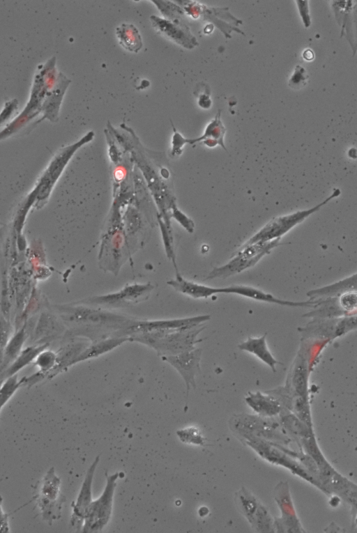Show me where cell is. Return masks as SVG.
Returning <instances> with one entry per match:
<instances>
[{"mask_svg":"<svg viewBox=\"0 0 357 533\" xmlns=\"http://www.w3.org/2000/svg\"><path fill=\"white\" fill-rule=\"evenodd\" d=\"M291 383L296 395L307 398L308 367L303 355H298L290 373Z\"/></svg>","mask_w":357,"mask_h":533,"instance_id":"obj_18","label":"cell"},{"mask_svg":"<svg viewBox=\"0 0 357 533\" xmlns=\"http://www.w3.org/2000/svg\"><path fill=\"white\" fill-rule=\"evenodd\" d=\"M42 347L40 348H29L23 351L22 355L18 357L17 361L8 370V375H12L21 368L24 366L29 362H30L35 356L41 351Z\"/></svg>","mask_w":357,"mask_h":533,"instance_id":"obj_24","label":"cell"},{"mask_svg":"<svg viewBox=\"0 0 357 533\" xmlns=\"http://www.w3.org/2000/svg\"><path fill=\"white\" fill-rule=\"evenodd\" d=\"M236 502H238V506H239L241 511L252 522L257 509V503L255 497L244 490L243 492H239V495H237Z\"/></svg>","mask_w":357,"mask_h":533,"instance_id":"obj_22","label":"cell"},{"mask_svg":"<svg viewBox=\"0 0 357 533\" xmlns=\"http://www.w3.org/2000/svg\"><path fill=\"white\" fill-rule=\"evenodd\" d=\"M245 400L251 408L260 413L274 415L280 410V403L277 400L259 392L251 393Z\"/></svg>","mask_w":357,"mask_h":533,"instance_id":"obj_19","label":"cell"},{"mask_svg":"<svg viewBox=\"0 0 357 533\" xmlns=\"http://www.w3.org/2000/svg\"><path fill=\"white\" fill-rule=\"evenodd\" d=\"M61 311L63 313L62 317L65 320L77 323H100L101 321L106 322L107 320L111 322L112 320H124L121 316L82 307H63L61 308Z\"/></svg>","mask_w":357,"mask_h":533,"instance_id":"obj_15","label":"cell"},{"mask_svg":"<svg viewBox=\"0 0 357 533\" xmlns=\"http://www.w3.org/2000/svg\"><path fill=\"white\" fill-rule=\"evenodd\" d=\"M8 520L6 514L3 511L0 500V532H8Z\"/></svg>","mask_w":357,"mask_h":533,"instance_id":"obj_32","label":"cell"},{"mask_svg":"<svg viewBox=\"0 0 357 533\" xmlns=\"http://www.w3.org/2000/svg\"><path fill=\"white\" fill-rule=\"evenodd\" d=\"M24 341V332L23 331L20 332L17 335H15L12 341L10 342V343L8 345L6 348V356L11 359L15 356V355L18 353L20 350L22 344Z\"/></svg>","mask_w":357,"mask_h":533,"instance_id":"obj_27","label":"cell"},{"mask_svg":"<svg viewBox=\"0 0 357 533\" xmlns=\"http://www.w3.org/2000/svg\"><path fill=\"white\" fill-rule=\"evenodd\" d=\"M61 480L52 468L38 485L35 495L36 502L44 519L52 523L61 516L65 497L61 493Z\"/></svg>","mask_w":357,"mask_h":533,"instance_id":"obj_5","label":"cell"},{"mask_svg":"<svg viewBox=\"0 0 357 533\" xmlns=\"http://www.w3.org/2000/svg\"><path fill=\"white\" fill-rule=\"evenodd\" d=\"M176 434L180 440L184 443L193 444L197 445H205L204 439L201 435L199 429L196 428H188L176 431Z\"/></svg>","mask_w":357,"mask_h":533,"instance_id":"obj_23","label":"cell"},{"mask_svg":"<svg viewBox=\"0 0 357 533\" xmlns=\"http://www.w3.org/2000/svg\"><path fill=\"white\" fill-rule=\"evenodd\" d=\"M8 335V327L6 322L0 317V346H3L6 343Z\"/></svg>","mask_w":357,"mask_h":533,"instance_id":"obj_30","label":"cell"},{"mask_svg":"<svg viewBox=\"0 0 357 533\" xmlns=\"http://www.w3.org/2000/svg\"><path fill=\"white\" fill-rule=\"evenodd\" d=\"M153 2L165 19L171 21H179V18L184 15L182 7L170 1H151Z\"/></svg>","mask_w":357,"mask_h":533,"instance_id":"obj_21","label":"cell"},{"mask_svg":"<svg viewBox=\"0 0 357 533\" xmlns=\"http://www.w3.org/2000/svg\"><path fill=\"white\" fill-rule=\"evenodd\" d=\"M338 302L340 307L348 315H354L351 314V311H356L357 306L356 291H349L341 294L338 297Z\"/></svg>","mask_w":357,"mask_h":533,"instance_id":"obj_25","label":"cell"},{"mask_svg":"<svg viewBox=\"0 0 357 533\" xmlns=\"http://www.w3.org/2000/svg\"><path fill=\"white\" fill-rule=\"evenodd\" d=\"M99 461L100 456H97L89 466L78 496L72 504L73 513L70 523L72 526L77 530L82 529L87 510L92 502L93 479Z\"/></svg>","mask_w":357,"mask_h":533,"instance_id":"obj_11","label":"cell"},{"mask_svg":"<svg viewBox=\"0 0 357 533\" xmlns=\"http://www.w3.org/2000/svg\"><path fill=\"white\" fill-rule=\"evenodd\" d=\"M55 356L53 353L47 352L40 355L38 359V364L43 369H49L52 366L55 362Z\"/></svg>","mask_w":357,"mask_h":533,"instance_id":"obj_29","label":"cell"},{"mask_svg":"<svg viewBox=\"0 0 357 533\" xmlns=\"http://www.w3.org/2000/svg\"><path fill=\"white\" fill-rule=\"evenodd\" d=\"M57 328V324L50 316L42 317L37 328V334L47 335Z\"/></svg>","mask_w":357,"mask_h":533,"instance_id":"obj_28","label":"cell"},{"mask_svg":"<svg viewBox=\"0 0 357 533\" xmlns=\"http://www.w3.org/2000/svg\"><path fill=\"white\" fill-rule=\"evenodd\" d=\"M152 26L165 38L188 49L198 45L196 38L190 29L180 21H171L156 15H151Z\"/></svg>","mask_w":357,"mask_h":533,"instance_id":"obj_7","label":"cell"},{"mask_svg":"<svg viewBox=\"0 0 357 533\" xmlns=\"http://www.w3.org/2000/svg\"><path fill=\"white\" fill-rule=\"evenodd\" d=\"M340 193L341 192L339 189H335L333 193L326 199L310 209L301 211L298 210L291 214L273 218L241 247H245L257 242H266L273 240L281 238L282 235L287 233L295 226L302 222L308 216L318 211L322 206L328 203L333 199L337 197Z\"/></svg>","mask_w":357,"mask_h":533,"instance_id":"obj_2","label":"cell"},{"mask_svg":"<svg viewBox=\"0 0 357 533\" xmlns=\"http://www.w3.org/2000/svg\"><path fill=\"white\" fill-rule=\"evenodd\" d=\"M167 284L176 291L193 298H208L218 293H222L221 288L205 286L183 278L178 272L174 279L168 281Z\"/></svg>","mask_w":357,"mask_h":533,"instance_id":"obj_14","label":"cell"},{"mask_svg":"<svg viewBox=\"0 0 357 533\" xmlns=\"http://www.w3.org/2000/svg\"><path fill=\"white\" fill-rule=\"evenodd\" d=\"M220 113L215 116V119L212 121L206 127L204 134L200 137L196 139H186L183 137L178 132L174 130V134L172 137V155H179L181 153V149L185 144H193L196 142L203 141V143L209 147H214L217 144L220 145L225 150H227L224 142L223 137L225 132V128L222 125L220 120Z\"/></svg>","mask_w":357,"mask_h":533,"instance_id":"obj_9","label":"cell"},{"mask_svg":"<svg viewBox=\"0 0 357 533\" xmlns=\"http://www.w3.org/2000/svg\"><path fill=\"white\" fill-rule=\"evenodd\" d=\"M221 291L222 293L236 294L257 301L291 307L312 308L318 303L317 300H310L303 302H294L282 300L276 298L271 293H266L260 289L246 285H231L229 286L221 288Z\"/></svg>","mask_w":357,"mask_h":533,"instance_id":"obj_12","label":"cell"},{"mask_svg":"<svg viewBox=\"0 0 357 533\" xmlns=\"http://www.w3.org/2000/svg\"><path fill=\"white\" fill-rule=\"evenodd\" d=\"M210 318L209 315H202L182 319L135 322L127 326L125 332L134 334L152 331L190 328L198 326Z\"/></svg>","mask_w":357,"mask_h":533,"instance_id":"obj_10","label":"cell"},{"mask_svg":"<svg viewBox=\"0 0 357 533\" xmlns=\"http://www.w3.org/2000/svg\"><path fill=\"white\" fill-rule=\"evenodd\" d=\"M115 33L119 45L125 49L138 53L142 48V38L135 25L123 23L116 27Z\"/></svg>","mask_w":357,"mask_h":533,"instance_id":"obj_17","label":"cell"},{"mask_svg":"<svg viewBox=\"0 0 357 533\" xmlns=\"http://www.w3.org/2000/svg\"><path fill=\"white\" fill-rule=\"evenodd\" d=\"M119 475V472L112 474L105 473L106 484L104 490L98 499L91 502L84 520L82 532H99L109 523L112 516L114 493Z\"/></svg>","mask_w":357,"mask_h":533,"instance_id":"obj_4","label":"cell"},{"mask_svg":"<svg viewBox=\"0 0 357 533\" xmlns=\"http://www.w3.org/2000/svg\"><path fill=\"white\" fill-rule=\"evenodd\" d=\"M238 347L241 350L254 355L267 364L273 372L276 371L275 366L277 364H282L271 353L266 343V333L259 337H248L245 341L239 343Z\"/></svg>","mask_w":357,"mask_h":533,"instance_id":"obj_13","label":"cell"},{"mask_svg":"<svg viewBox=\"0 0 357 533\" xmlns=\"http://www.w3.org/2000/svg\"><path fill=\"white\" fill-rule=\"evenodd\" d=\"M18 384L16 377L10 378L3 384L0 389V410L17 388Z\"/></svg>","mask_w":357,"mask_h":533,"instance_id":"obj_26","label":"cell"},{"mask_svg":"<svg viewBox=\"0 0 357 533\" xmlns=\"http://www.w3.org/2000/svg\"><path fill=\"white\" fill-rule=\"evenodd\" d=\"M1 350H0V359H1Z\"/></svg>","mask_w":357,"mask_h":533,"instance_id":"obj_34","label":"cell"},{"mask_svg":"<svg viewBox=\"0 0 357 533\" xmlns=\"http://www.w3.org/2000/svg\"><path fill=\"white\" fill-rule=\"evenodd\" d=\"M280 239L266 242H257L241 247L231 256V260L225 265L215 268L206 278H226L255 265L264 255L269 254L272 249L280 244Z\"/></svg>","mask_w":357,"mask_h":533,"instance_id":"obj_3","label":"cell"},{"mask_svg":"<svg viewBox=\"0 0 357 533\" xmlns=\"http://www.w3.org/2000/svg\"><path fill=\"white\" fill-rule=\"evenodd\" d=\"M303 57L306 60H311L314 57V54L310 49H307L303 53Z\"/></svg>","mask_w":357,"mask_h":533,"instance_id":"obj_33","label":"cell"},{"mask_svg":"<svg viewBox=\"0 0 357 533\" xmlns=\"http://www.w3.org/2000/svg\"><path fill=\"white\" fill-rule=\"evenodd\" d=\"M298 70H299L296 69V72H295L294 75L292 77V79L290 81L289 85L291 84V86L292 84H296V85H298V84H301L300 82H301V84L302 83H303L304 84H305L304 82V80L305 79L306 77L303 76V74L304 73L305 70H303V68H300L299 66H298Z\"/></svg>","mask_w":357,"mask_h":533,"instance_id":"obj_31","label":"cell"},{"mask_svg":"<svg viewBox=\"0 0 357 533\" xmlns=\"http://www.w3.org/2000/svg\"><path fill=\"white\" fill-rule=\"evenodd\" d=\"M153 288L151 284L127 285L119 291L87 299L84 302L106 307H120L145 300Z\"/></svg>","mask_w":357,"mask_h":533,"instance_id":"obj_6","label":"cell"},{"mask_svg":"<svg viewBox=\"0 0 357 533\" xmlns=\"http://www.w3.org/2000/svg\"><path fill=\"white\" fill-rule=\"evenodd\" d=\"M204 327L196 326L172 330L152 331L132 334L128 339L137 341L152 347L160 355H174L192 350L201 341L197 335Z\"/></svg>","mask_w":357,"mask_h":533,"instance_id":"obj_1","label":"cell"},{"mask_svg":"<svg viewBox=\"0 0 357 533\" xmlns=\"http://www.w3.org/2000/svg\"><path fill=\"white\" fill-rule=\"evenodd\" d=\"M127 339H128V338H113L107 339L104 341H101L97 344H94L89 347L88 349L84 350L82 353L79 355L74 361V363L90 357H96L115 348Z\"/></svg>","mask_w":357,"mask_h":533,"instance_id":"obj_20","label":"cell"},{"mask_svg":"<svg viewBox=\"0 0 357 533\" xmlns=\"http://www.w3.org/2000/svg\"><path fill=\"white\" fill-rule=\"evenodd\" d=\"M356 274H354V275L337 283L312 290L307 293V296L310 298V300L328 298H338L341 294L347 291H356Z\"/></svg>","mask_w":357,"mask_h":533,"instance_id":"obj_16","label":"cell"},{"mask_svg":"<svg viewBox=\"0 0 357 533\" xmlns=\"http://www.w3.org/2000/svg\"><path fill=\"white\" fill-rule=\"evenodd\" d=\"M202 350L194 348L177 355L162 356V360L169 363L179 373L185 381L187 389V397L190 387L195 388V378L199 371V362Z\"/></svg>","mask_w":357,"mask_h":533,"instance_id":"obj_8","label":"cell"}]
</instances>
